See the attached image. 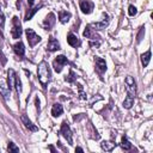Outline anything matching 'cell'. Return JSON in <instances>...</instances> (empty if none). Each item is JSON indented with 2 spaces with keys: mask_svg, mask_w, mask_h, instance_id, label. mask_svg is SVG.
<instances>
[{
  "mask_svg": "<svg viewBox=\"0 0 153 153\" xmlns=\"http://www.w3.org/2000/svg\"><path fill=\"white\" fill-rule=\"evenodd\" d=\"M126 85H127V97L123 102V106L126 109H130L134 104V99L136 96V84H135L133 76L128 75L126 78Z\"/></svg>",
  "mask_w": 153,
  "mask_h": 153,
  "instance_id": "cell-1",
  "label": "cell"
},
{
  "mask_svg": "<svg viewBox=\"0 0 153 153\" xmlns=\"http://www.w3.org/2000/svg\"><path fill=\"white\" fill-rule=\"evenodd\" d=\"M37 74H38V80L41 82V85L45 88L49 80H50V76H51V73H50V69H49V66L45 61H42L38 66V69H37Z\"/></svg>",
  "mask_w": 153,
  "mask_h": 153,
  "instance_id": "cell-2",
  "label": "cell"
},
{
  "mask_svg": "<svg viewBox=\"0 0 153 153\" xmlns=\"http://www.w3.org/2000/svg\"><path fill=\"white\" fill-rule=\"evenodd\" d=\"M66 63H68V60H67V57H66L65 55H59V56H56V59H55L54 62H53V66H54L55 72L60 73V72L62 71V67H63Z\"/></svg>",
  "mask_w": 153,
  "mask_h": 153,
  "instance_id": "cell-3",
  "label": "cell"
},
{
  "mask_svg": "<svg viewBox=\"0 0 153 153\" xmlns=\"http://www.w3.org/2000/svg\"><path fill=\"white\" fill-rule=\"evenodd\" d=\"M26 37H27V42L30 47H35L41 41V37L32 29H26Z\"/></svg>",
  "mask_w": 153,
  "mask_h": 153,
  "instance_id": "cell-4",
  "label": "cell"
},
{
  "mask_svg": "<svg viewBox=\"0 0 153 153\" xmlns=\"http://www.w3.org/2000/svg\"><path fill=\"white\" fill-rule=\"evenodd\" d=\"M12 22H13V27H12V31H11L12 37H13V38H19L23 31H22V25H20V23H19L18 17H13Z\"/></svg>",
  "mask_w": 153,
  "mask_h": 153,
  "instance_id": "cell-5",
  "label": "cell"
},
{
  "mask_svg": "<svg viewBox=\"0 0 153 153\" xmlns=\"http://www.w3.org/2000/svg\"><path fill=\"white\" fill-rule=\"evenodd\" d=\"M61 134L68 141V143L72 145V142H73V140H72V131H71V128H69L67 122H62V124H61Z\"/></svg>",
  "mask_w": 153,
  "mask_h": 153,
  "instance_id": "cell-6",
  "label": "cell"
},
{
  "mask_svg": "<svg viewBox=\"0 0 153 153\" xmlns=\"http://www.w3.org/2000/svg\"><path fill=\"white\" fill-rule=\"evenodd\" d=\"M79 5H80V10H81V12L85 13V14L91 13L92 10H93V2L90 1V0H81Z\"/></svg>",
  "mask_w": 153,
  "mask_h": 153,
  "instance_id": "cell-7",
  "label": "cell"
},
{
  "mask_svg": "<svg viewBox=\"0 0 153 153\" xmlns=\"http://www.w3.org/2000/svg\"><path fill=\"white\" fill-rule=\"evenodd\" d=\"M0 93L2 94V97H4L6 100H8V99H10L11 90H10L8 85L5 82V80H4V79H0Z\"/></svg>",
  "mask_w": 153,
  "mask_h": 153,
  "instance_id": "cell-8",
  "label": "cell"
},
{
  "mask_svg": "<svg viewBox=\"0 0 153 153\" xmlns=\"http://www.w3.org/2000/svg\"><path fill=\"white\" fill-rule=\"evenodd\" d=\"M94 62H96V71H97L99 74H102V73H104V72L106 71V63H105V60H104V59L96 56Z\"/></svg>",
  "mask_w": 153,
  "mask_h": 153,
  "instance_id": "cell-9",
  "label": "cell"
},
{
  "mask_svg": "<svg viewBox=\"0 0 153 153\" xmlns=\"http://www.w3.org/2000/svg\"><path fill=\"white\" fill-rule=\"evenodd\" d=\"M16 79H17V76H16V73H14V71H13L12 68H10V69L7 71V85H8L10 90L14 87V84H16Z\"/></svg>",
  "mask_w": 153,
  "mask_h": 153,
  "instance_id": "cell-10",
  "label": "cell"
},
{
  "mask_svg": "<svg viewBox=\"0 0 153 153\" xmlns=\"http://www.w3.org/2000/svg\"><path fill=\"white\" fill-rule=\"evenodd\" d=\"M47 48H48L49 51H56V50L60 49V43L57 42L56 38H54L53 36H50V37H49V42H48Z\"/></svg>",
  "mask_w": 153,
  "mask_h": 153,
  "instance_id": "cell-11",
  "label": "cell"
},
{
  "mask_svg": "<svg viewBox=\"0 0 153 153\" xmlns=\"http://www.w3.org/2000/svg\"><path fill=\"white\" fill-rule=\"evenodd\" d=\"M103 17H104V19L102 20V22H97V23H93L91 26L92 27H94L96 30H102V29H104L108 24H109V17H108V14H103Z\"/></svg>",
  "mask_w": 153,
  "mask_h": 153,
  "instance_id": "cell-12",
  "label": "cell"
},
{
  "mask_svg": "<svg viewBox=\"0 0 153 153\" xmlns=\"http://www.w3.org/2000/svg\"><path fill=\"white\" fill-rule=\"evenodd\" d=\"M54 24H55V14H54V13H49V14L45 17V19H44L43 25H44V27H45L47 30H49L50 27H53Z\"/></svg>",
  "mask_w": 153,
  "mask_h": 153,
  "instance_id": "cell-13",
  "label": "cell"
},
{
  "mask_svg": "<svg viewBox=\"0 0 153 153\" xmlns=\"http://www.w3.org/2000/svg\"><path fill=\"white\" fill-rule=\"evenodd\" d=\"M67 42H68L69 45H72V47H74V48H76V47L80 45V41H79L78 37H76L74 33H72V32L67 35Z\"/></svg>",
  "mask_w": 153,
  "mask_h": 153,
  "instance_id": "cell-14",
  "label": "cell"
},
{
  "mask_svg": "<svg viewBox=\"0 0 153 153\" xmlns=\"http://www.w3.org/2000/svg\"><path fill=\"white\" fill-rule=\"evenodd\" d=\"M13 50L18 56H24V54H25V48H24V44L22 42H17L13 45Z\"/></svg>",
  "mask_w": 153,
  "mask_h": 153,
  "instance_id": "cell-15",
  "label": "cell"
},
{
  "mask_svg": "<svg viewBox=\"0 0 153 153\" xmlns=\"http://www.w3.org/2000/svg\"><path fill=\"white\" fill-rule=\"evenodd\" d=\"M22 122L25 124V127L29 129V130H31V131H36L37 130V127L36 126H33L32 124V122L25 116V115H22Z\"/></svg>",
  "mask_w": 153,
  "mask_h": 153,
  "instance_id": "cell-16",
  "label": "cell"
},
{
  "mask_svg": "<svg viewBox=\"0 0 153 153\" xmlns=\"http://www.w3.org/2000/svg\"><path fill=\"white\" fill-rule=\"evenodd\" d=\"M63 112V108L61 104H54L53 108H51V115L54 117H59L60 115H62Z\"/></svg>",
  "mask_w": 153,
  "mask_h": 153,
  "instance_id": "cell-17",
  "label": "cell"
},
{
  "mask_svg": "<svg viewBox=\"0 0 153 153\" xmlns=\"http://www.w3.org/2000/svg\"><path fill=\"white\" fill-rule=\"evenodd\" d=\"M71 16H72V14H71L69 12H67V11H60V12H59V19H60V22H61L62 24L67 23V22L69 20Z\"/></svg>",
  "mask_w": 153,
  "mask_h": 153,
  "instance_id": "cell-18",
  "label": "cell"
},
{
  "mask_svg": "<svg viewBox=\"0 0 153 153\" xmlns=\"http://www.w3.org/2000/svg\"><path fill=\"white\" fill-rule=\"evenodd\" d=\"M100 147H102L104 151L110 152V151H112V149L116 147V143H114L112 141H103V142L100 143Z\"/></svg>",
  "mask_w": 153,
  "mask_h": 153,
  "instance_id": "cell-19",
  "label": "cell"
},
{
  "mask_svg": "<svg viewBox=\"0 0 153 153\" xmlns=\"http://www.w3.org/2000/svg\"><path fill=\"white\" fill-rule=\"evenodd\" d=\"M84 36H85L86 38H91V39H98V38H99V36H97L96 33L92 32L91 26H86V29H85V31H84Z\"/></svg>",
  "mask_w": 153,
  "mask_h": 153,
  "instance_id": "cell-20",
  "label": "cell"
},
{
  "mask_svg": "<svg viewBox=\"0 0 153 153\" xmlns=\"http://www.w3.org/2000/svg\"><path fill=\"white\" fill-rule=\"evenodd\" d=\"M149 60H151V50H147L145 54L141 55V62H142L143 67H147L148 66Z\"/></svg>",
  "mask_w": 153,
  "mask_h": 153,
  "instance_id": "cell-21",
  "label": "cell"
},
{
  "mask_svg": "<svg viewBox=\"0 0 153 153\" xmlns=\"http://www.w3.org/2000/svg\"><path fill=\"white\" fill-rule=\"evenodd\" d=\"M120 146H121V147H122V149H124V151H129V149L131 148V145H130V142L128 141V139H127L126 136H123V137H122Z\"/></svg>",
  "mask_w": 153,
  "mask_h": 153,
  "instance_id": "cell-22",
  "label": "cell"
},
{
  "mask_svg": "<svg viewBox=\"0 0 153 153\" xmlns=\"http://www.w3.org/2000/svg\"><path fill=\"white\" fill-rule=\"evenodd\" d=\"M7 151H8V152H13V153H18V152H19V148H18L13 142H8Z\"/></svg>",
  "mask_w": 153,
  "mask_h": 153,
  "instance_id": "cell-23",
  "label": "cell"
},
{
  "mask_svg": "<svg viewBox=\"0 0 153 153\" xmlns=\"http://www.w3.org/2000/svg\"><path fill=\"white\" fill-rule=\"evenodd\" d=\"M39 8H41V6H39V7H35V8H32V10L30 11V13H27V14H26L25 20H30V19L32 18V16H33V14H35V13H36V12H37Z\"/></svg>",
  "mask_w": 153,
  "mask_h": 153,
  "instance_id": "cell-24",
  "label": "cell"
},
{
  "mask_svg": "<svg viewBox=\"0 0 153 153\" xmlns=\"http://www.w3.org/2000/svg\"><path fill=\"white\" fill-rule=\"evenodd\" d=\"M75 79H76V75L74 74L73 71H71L69 74H68V76H66V81H68V82H73Z\"/></svg>",
  "mask_w": 153,
  "mask_h": 153,
  "instance_id": "cell-25",
  "label": "cell"
},
{
  "mask_svg": "<svg viewBox=\"0 0 153 153\" xmlns=\"http://www.w3.org/2000/svg\"><path fill=\"white\" fill-rule=\"evenodd\" d=\"M136 13H137V10H136V7H135L134 5H130V6L128 7V14L133 17V16H135Z\"/></svg>",
  "mask_w": 153,
  "mask_h": 153,
  "instance_id": "cell-26",
  "label": "cell"
},
{
  "mask_svg": "<svg viewBox=\"0 0 153 153\" xmlns=\"http://www.w3.org/2000/svg\"><path fill=\"white\" fill-rule=\"evenodd\" d=\"M14 87H16V90H17V92H18V93H20V92H22V81H20V79H19V78H17V79H16Z\"/></svg>",
  "mask_w": 153,
  "mask_h": 153,
  "instance_id": "cell-27",
  "label": "cell"
},
{
  "mask_svg": "<svg viewBox=\"0 0 153 153\" xmlns=\"http://www.w3.org/2000/svg\"><path fill=\"white\" fill-rule=\"evenodd\" d=\"M143 35H145V27H141V29H140V32H139V35H137V42H141Z\"/></svg>",
  "mask_w": 153,
  "mask_h": 153,
  "instance_id": "cell-28",
  "label": "cell"
},
{
  "mask_svg": "<svg viewBox=\"0 0 153 153\" xmlns=\"http://www.w3.org/2000/svg\"><path fill=\"white\" fill-rule=\"evenodd\" d=\"M5 24V16H4V12L0 10V26H4Z\"/></svg>",
  "mask_w": 153,
  "mask_h": 153,
  "instance_id": "cell-29",
  "label": "cell"
},
{
  "mask_svg": "<svg viewBox=\"0 0 153 153\" xmlns=\"http://www.w3.org/2000/svg\"><path fill=\"white\" fill-rule=\"evenodd\" d=\"M35 103H36L37 109H39V100H38V98H36V99H35Z\"/></svg>",
  "mask_w": 153,
  "mask_h": 153,
  "instance_id": "cell-30",
  "label": "cell"
},
{
  "mask_svg": "<svg viewBox=\"0 0 153 153\" xmlns=\"http://www.w3.org/2000/svg\"><path fill=\"white\" fill-rule=\"evenodd\" d=\"M27 2H29V5H30V6H32V5L35 4V0H27Z\"/></svg>",
  "mask_w": 153,
  "mask_h": 153,
  "instance_id": "cell-31",
  "label": "cell"
},
{
  "mask_svg": "<svg viewBox=\"0 0 153 153\" xmlns=\"http://www.w3.org/2000/svg\"><path fill=\"white\" fill-rule=\"evenodd\" d=\"M75 151H78V152H84V151H82V148H80V147H76V148H75Z\"/></svg>",
  "mask_w": 153,
  "mask_h": 153,
  "instance_id": "cell-32",
  "label": "cell"
}]
</instances>
